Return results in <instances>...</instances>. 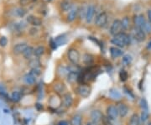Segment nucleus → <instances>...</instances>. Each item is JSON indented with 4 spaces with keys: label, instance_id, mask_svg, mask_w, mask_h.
<instances>
[{
    "label": "nucleus",
    "instance_id": "1",
    "mask_svg": "<svg viewBox=\"0 0 151 125\" xmlns=\"http://www.w3.org/2000/svg\"><path fill=\"white\" fill-rule=\"evenodd\" d=\"M111 43L115 45L116 47L124 48L125 46L129 45L130 38H129L128 35L122 32V33H119V34L113 36V38L111 40Z\"/></svg>",
    "mask_w": 151,
    "mask_h": 125
},
{
    "label": "nucleus",
    "instance_id": "2",
    "mask_svg": "<svg viewBox=\"0 0 151 125\" xmlns=\"http://www.w3.org/2000/svg\"><path fill=\"white\" fill-rule=\"evenodd\" d=\"M67 57H68V60H69L72 64H74V65H76V66L80 62V53H79V51H78L77 50H76V49H74V48H71L70 50H68Z\"/></svg>",
    "mask_w": 151,
    "mask_h": 125
},
{
    "label": "nucleus",
    "instance_id": "3",
    "mask_svg": "<svg viewBox=\"0 0 151 125\" xmlns=\"http://www.w3.org/2000/svg\"><path fill=\"white\" fill-rule=\"evenodd\" d=\"M123 26H122V22L119 19H116L113 21V23L112 24L111 28H110V34L112 36H116L119 33H122L123 30Z\"/></svg>",
    "mask_w": 151,
    "mask_h": 125
},
{
    "label": "nucleus",
    "instance_id": "4",
    "mask_svg": "<svg viewBox=\"0 0 151 125\" xmlns=\"http://www.w3.org/2000/svg\"><path fill=\"white\" fill-rule=\"evenodd\" d=\"M76 92H77V94L81 96V98H87L89 97L90 93H91V88L90 87L87 86V85H85V84H81V85H79L77 89H76Z\"/></svg>",
    "mask_w": 151,
    "mask_h": 125
},
{
    "label": "nucleus",
    "instance_id": "5",
    "mask_svg": "<svg viewBox=\"0 0 151 125\" xmlns=\"http://www.w3.org/2000/svg\"><path fill=\"white\" fill-rule=\"evenodd\" d=\"M106 113L107 117L111 120H115L118 117V108L115 105H109L106 109Z\"/></svg>",
    "mask_w": 151,
    "mask_h": 125
},
{
    "label": "nucleus",
    "instance_id": "6",
    "mask_svg": "<svg viewBox=\"0 0 151 125\" xmlns=\"http://www.w3.org/2000/svg\"><path fill=\"white\" fill-rule=\"evenodd\" d=\"M107 22V15L106 13H101L95 19V25L98 27H103Z\"/></svg>",
    "mask_w": 151,
    "mask_h": 125
},
{
    "label": "nucleus",
    "instance_id": "7",
    "mask_svg": "<svg viewBox=\"0 0 151 125\" xmlns=\"http://www.w3.org/2000/svg\"><path fill=\"white\" fill-rule=\"evenodd\" d=\"M103 114L102 113L98 110V109H94L91 112V114H90V117L92 119V121L93 122H96V123H100L102 122V118H103Z\"/></svg>",
    "mask_w": 151,
    "mask_h": 125
},
{
    "label": "nucleus",
    "instance_id": "8",
    "mask_svg": "<svg viewBox=\"0 0 151 125\" xmlns=\"http://www.w3.org/2000/svg\"><path fill=\"white\" fill-rule=\"evenodd\" d=\"M145 36H145V33H144V31L142 29L135 27V29L133 30V38L137 41H139V42L143 41L145 40Z\"/></svg>",
    "mask_w": 151,
    "mask_h": 125
},
{
    "label": "nucleus",
    "instance_id": "9",
    "mask_svg": "<svg viewBox=\"0 0 151 125\" xmlns=\"http://www.w3.org/2000/svg\"><path fill=\"white\" fill-rule=\"evenodd\" d=\"M73 103V98L71 93L66 92L62 96V104L65 107H70Z\"/></svg>",
    "mask_w": 151,
    "mask_h": 125
},
{
    "label": "nucleus",
    "instance_id": "10",
    "mask_svg": "<svg viewBox=\"0 0 151 125\" xmlns=\"http://www.w3.org/2000/svg\"><path fill=\"white\" fill-rule=\"evenodd\" d=\"M118 115L122 117H124L127 116V114L128 113V107L124 103H119L118 106Z\"/></svg>",
    "mask_w": 151,
    "mask_h": 125
},
{
    "label": "nucleus",
    "instance_id": "11",
    "mask_svg": "<svg viewBox=\"0 0 151 125\" xmlns=\"http://www.w3.org/2000/svg\"><path fill=\"white\" fill-rule=\"evenodd\" d=\"M95 14V7L93 5H89L87 9V14H86V20L87 23H91Z\"/></svg>",
    "mask_w": 151,
    "mask_h": 125
},
{
    "label": "nucleus",
    "instance_id": "12",
    "mask_svg": "<svg viewBox=\"0 0 151 125\" xmlns=\"http://www.w3.org/2000/svg\"><path fill=\"white\" fill-rule=\"evenodd\" d=\"M53 89L56 93H58V94H62V93H64V92H66V86H65V84H64L63 82L59 81V82H55V83L54 84Z\"/></svg>",
    "mask_w": 151,
    "mask_h": 125
},
{
    "label": "nucleus",
    "instance_id": "13",
    "mask_svg": "<svg viewBox=\"0 0 151 125\" xmlns=\"http://www.w3.org/2000/svg\"><path fill=\"white\" fill-rule=\"evenodd\" d=\"M28 47L26 43H19L17 44L14 47V53L15 55H19V54H23L24 51L26 50V48Z\"/></svg>",
    "mask_w": 151,
    "mask_h": 125
},
{
    "label": "nucleus",
    "instance_id": "14",
    "mask_svg": "<svg viewBox=\"0 0 151 125\" xmlns=\"http://www.w3.org/2000/svg\"><path fill=\"white\" fill-rule=\"evenodd\" d=\"M26 20L29 24H30V25H32L34 26H40L42 24L41 20L39 18H37V17H35L34 15H29L27 17Z\"/></svg>",
    "mask_w": 151,
    "mask_h": 125
},
{
    "label": "nucleus",
    "instance_id": "15",
    "mask_svg": "<svg viewBox=\"0 0 151 125\" xmlns=\"http://www.w3.org/2000/svg\"><path fill=\"white\" fill-rule=\"evenodd\" d=\"M145 23H146V20L143 17V15H138L134 18V25H135L136 28L143 29Z\"/></svg>",
    "mask_w": 151,
    "mask_h": 125
},
{
    "label": "nucleus",
    "instance_id": "16",
    "mask_svg": "<svg viewBox=\"0 0 151 125\" xmlns=\"http://www.w3.org/2000/svg\"><path fill=\"white\" fill-rule=\"evenodd\" d=\"M123 51L118 48V47H116V46H113V47H111L110 48V55L113 58H118V57H120L121 55H123Z\"/></svg>",
    "mask_w": 151,
    "mask_h": 125
},
{
    "label": "nucleus",
    "instance_id": "17",
    "mask_svg": "<svg viewBox=\"0 0 151 125\" xmlns=\"http://www.w3.org/2000/svg\"><path fill=\"white\" fill-rule=\"evenodd\" d=\"M78 79V74L77 72H69L67 73L66 76V80L69 83L73 84L74 82H76V81Z\"/></svg>",
    "mask_w": 151,
    "mask_h": 125
},
{
    "label": "nucleus",
    "instance_id": "18",
    "mask_svg": "<svg viewBox=\"0 0 151 125\" xmlns=\"http://www.w3.org/2000/svg\"><path fill=\"white\" fill-rule=\"evenodd\" d=\"M77 14H78V9L71 8L69 14H68V15H67V21L68 22H73L77 18Z\"/></svg>",
    "mask_w": 151,
    "mask_h": 125
},
{
    "label": "nucleus",
    "instance_id": "19",
    "mask_svg": "<svg viewBox=\"0 0 151 125\" xmlns=\"http://www.w3.org/2000/svg\"><path fill=\"white\" fill-rule=\"evenodd\" d=\"M140 117L138 114L134 113L132 116L130 117V119H129V123L128 125H140Z\"/></svg>",
    "mask_w": 151,
    "mask_h": 125
},
{
    "label": "nucleus",
    "instance_id": "20",
    "mask_svg": "<svg viewBox=\"0 0 151 125\" xmlns=\"http://www.w3.org/2000/svg\"><path fill=\"white\" fill-rule=\"evenodd\" d=\"M34 52H35V49L31 46H28L26 48V50L24 51L23 53V55L25 59H30L32 57V55H34Z\"/></svg>",
    "mask_w": 151,
    "mask_h": 125
},
{
    "label": "nucleus",
    "instance_id": "21",
    "mask_svg": "<svg viewBox=\"0 0 151 125\" xmlns=\"http://www.w3.org/2000/svg\"><path fill=\"white\" fill-rule=\"evenodd\" d=\"M24 80H25V83H27V84H29V85H33V84H35V82H36V77L29 73V74H27V75L25 76Z\"/></svg>",
    "mask_w": 151,
    "mask_h": 125
},
{
    "label": "nucleus",
    "instance_id": "22",
    "mask_svg": "<svg viewBox=\"0 0 151 125\" xmlns=\"http://www.w3.org/2000/svg\"><path fill=\"white\" fill-rule=\"evenodd\" d=\"M82 117L80 114H76L72 117L71 120V125H81Z\"/></svg>",
    "mask_w": 151,
    "mask_h": 125
},
{
    "label": "nucleus",
    "instance_id": "23",
    "mask_svg": "<svg viewBox=\"0 0 151 125\" xmlns=\"http://www.w3.org/2000/svg\"><path fill=\"white\" fill-rule=\"evenodd\" d=\"M55 44L57 45H63L64 44L66 43V37L65 35L58 36V37L55 38Z\"/></svg>",
    "mask_w": 151,
    "mask_h": 125
},
{
    "label": "nucleus",
    "instance_id": "24",
    "mask_svg": "<svg viewBox=\"0 0 151 125\" xmlns=\"http://www.w3.org/2000/svg\"><path fill=\"white\" fill-rule=\"evenodd\" d=\"M29 66L31 68H37L40 66V61H39L38 58H34V59H30V61H29Z\"/></svg>",
    "mask_w": 151,
    "mask_h": 125
},
{
    "label": "nucleus",
    "instance_id": "25",
    "mask_svg": "<svg viewBox=\"0 0 151 125\" xmlns=\"http://www.w3.org/2000/svg\"><path fill=\"white\" fill-rule=\"evenodd\" d=\"M61 7L63 11H68V10H71L72 5L69 1H63L61 3Z\"/></svg>",
    "mask_w": 151,
    "mask_h": 125
},
{
    "label": "nucleus",
    "instance_id": "26",
    "mask_svg": "<svg viewBox=\"0 0 151 125\" xmlns=\"http://www.w3.org/2000/svg\"><path fill=\"white\" fill-rule=\"evenodd\" d=\"M83 61L87 65H91L93 61V56L91 54H85L83 55Z\"/></svg>",
    "mask_w": 151,
    "mask_h": 125
},
{
    "label": "nucleus",
    "instance_id": "27",
    "mask_svg": "<svg viewBox=\"0 0 151 125\" xmlns=\"http://www.w3.org/2000/svg\"><path fill=\"white\" fill-rule=\"evenodd\" d=\"M44 51H45V49H44V46H39L36 49H35L34 55H36V57H40L44 53Z\"/></svg>",
    "mask_w": 151,
    "mask_h": 125
},
{
    "label": "nucleus",
    "instance_id": "28",
    "mask_svg": "<svg viewBox=\"0 0 151 125\" xmlns=\"http://www.w3.org/2000/svg\"><path fill=\"white\" fill-rule=\"evenodd\" d=\"M21 98H22V95H21V93H20L19 92H18V91L14 92L12 93V95H11V98H12V100H13L14 102H15L20 101Z\"/></svg>",
    "mask_w": 151,
    "mask_h": 125
},
{
    "label": "nucleus",
    "instance_id": "29",
    "mask_svg": "<svg viewBox=\"0 0 151 125\" xmlns=\"http://www.w3.org/2000/svg\"><path fill=\"white\" fill-rule=\"evenodd\" d=\"M25 14H26V11L23 8H17V9H15V11H14V14L20 18L24 17L25 15Z\"/></svg>",
    "mask_w": 151,
    "mask_h": 125
},
{
    "label": "nucleus",
    "instance_id": "30",
    "mask_svg": "<svg viewBox=\"0 0 151 125\" xmlns=\"http://www.w3.org/2000/svg\"><path fill=\"white\" fill-rule=\"evenodd\" d=\"M140 121L142 122V123H145L147 120H148V118H149V113H148V111H146V110H142V112H141V114H140Z\"/></svg>",
    "mask_w": 151,
    "mask_h": 125
},
{
    "label": "nucleus",
    "instance_id": "31",
    "mask_svg": "<svg viewBox=\"0 0 151 125\" xmlns=\"http://www.w3.org/2000/svg\"><path fill=\"white\" fill-rule=\"evenodd\" d=\"M128 72L124 71V70H122L121 72H119V78L121 81H125L128 80Z\"/></svg>",
    "mask_w": 151,
    "mask_h": 125
},
{
    "label": "nucleus",
    "instance_id": "32",
    "mask_svg": "<svg viewBox=\"0 0 151 125\" xmlns=\"http://www.w3.org/2000/svg\"><path fill=\"white\" fill-rule=\"evenodd\" d=\"M122 22V26L124 29H128L129 28V19L128 17H125L124 18H123V20L121 21Z\"/></svg>",
    "mask_w": 151,
    "mask_h": 125
},
{
    "label": "nucleus",
    "instance_id": "33",
    "mask_svg": "<svg viewBox=\"0 0 151 125\" xmlns=\"http://www.w3.org/2000/svg\"><path fill=\"white\" fill-rule=\"evenodd\" d=\"M78 14L81 18H86V14H87V9H85V7H81L78 9Z\"/></svg>",
    "mask_w": 151,
    "mask_h": 125
},
{
    "label": "nucleus",
    "instance_id": "34",
    "mask_svg": "<svg viewBox=\"0 0 151 125\" xmlns=\"http://www.w3.org/2000/svg\"><path fill=\"white\" fill-rule=\"evenodd\" d=\"M132 61V57H131V55H125L123 57V63L126 65V66H128V65H129L130 63Z\"/></svg>",
    "mask_w": 151,
    "mask_h": 125
},
{
    "label": "nucleus",
    "instance_id": "35",
    "mask_svg": "<svg viewBox=\"0 0 151 125\" xmlns=\"http://www.w3.org/2000/svg\"><path fill=\"white\" fill-rule=\"evenodd\" d=\"M143 30L144 33H151V23L150 22H146L143 27Z\"/></svg>",
    "mask_w": 151,
    "mask_h": 125
},
{
    "label": "nucleus",
    "instance_id": "36",
    "mask_svg": "<svg viewBox=\"0 0 151 125\" xmlns=\"http://www.w3.org/2000/svg\"><path fill=\"white\" fill-rule=\"evenodd\" d=\"M8 44V40H7V38L5 37V36H2L1 38H0V46H2V47H4V46H6Z\"/></svg>",
    "mask_w": 151,
    "mask_h": 125
},
{
    "label": "nucleus",
    "instance_id": "37",
    "mask_svg": "<svg viewBox=\"0 0 151 125\" xmlns=\"http://www.w3.org/2000/svg\"><path fill=\"white\" fill-rule=\"evenodd\" d=\"M40 72H40V67H37V68H32L31 69V72H30V74H32L35 77H37V76H39L40 74Z\"/></svg>",
    "mask_w": 151,
    "mask_h": 125
},
{
    "label": "nucleus",
    "instance_id": "38",
    "mask_svg": "<svg viewBox=\"0 0 151 125\" xmlns=\"http://www.w3.org/2000/svg\"><path fill=\"white\" fill-rule=\"evenodd\" d=\"M140 105H141V107H142L143 110H148V103H147V102H146V100L144 98L141 99V101H140Z\"/></svg>",
    "mask_w": 151,
    "mask_h": 125
},
{
    "label": "nucleus",
    "instance_id": "39",
    "mask_svg": "<svg viewBox=\"0 0 151 125\" xmlns=\"http://www.w3.org/2000/svg\"><path fill=\"white\" fill-rule=\"evenodd\" d=\"M102 122V125H113L111 119H109L107 117H103Z\"/></svg>",
    "mask_w": 151,
    "mask_h": 125
},
{
    "label": "nucleus",
    "instance_id": "40",
    "mask_svg": "<svg viewBox=\"0 0 151 125\" xmlns=\"http://www.w3.org/2000/svg\"><path fill=\"white\" fill-rule=\"evenodd\" d=\"M57 125H69V124H68V122L66 121V120H61V121L58 123V124Z\"/></svg>",
    "mask_w": 151,
    "mask_h": 125
},
{
    "label": "nucleus",
    "instance_id": "41",
    "mask_svg": "<svg viewBox=\"0 0 151 125\" xmlns=\"http://www.w3.org/2000/svg\"><path fill=\"white\" fill-rule=\"evenodd\" d=\"M37 29L36 28H33V29H30V31H29V33H30V35H36V33H37Z\"/></svg>",
    "mask_w": 151,
    "mask_h": 125
},
{
    "label": "nucleus",
    "instance_id": "42",
    "mask_svg": "<svg viewBox=\"0 0 151 125\" xmlns=\"http://www.w3.org/2000/svg\"><path fill=\"white\" fill-rule=\"evenodd\" d=\"M29 0H20V3L21 5H27L29 3Z\"/></svg>",
    "mask_w": 151,
    "mask_h": 125
},
{
    "label": "nucleus",
    "instance_id": "43",
    "mask_svg": "<svg viewBox=\"0 0 151 125\" xmlns=\"http://www.w3.org/2000/svg\"><path fill=\"white\" fill-rule=\"evenodd\" d=\"M86 125H100L99 123H96V122H93V121H90Z\"/></svg>",
    "mask_w": 151,
    "mask_h": 125
},
{
    "label": "nucleus",
    "instance_id": "44",
    "mask_svg": "<svg viewBox=\"0 0 151 125\" xmlns=\"http://www.w3.org/2000/svg\"><path fill=\"white\" fill-rule=\"evenodd\" d=\"M148 18H149V21L151 23V9L148 11Z\"/></svg>",
    "mask_w": 151,
    "mask_h": 125
},
{
    "label": "nucleus",
    "instance_id": "45",
    "mask_svg": "<svg viewBox=\"0 0 151 125\" xmlns=\"http://www.w3.org/2000/svg\"><path fill=\"white\" fill-rule=\"evenodd\" d=\"M147 49L148 50H151V40L147 44Z\"/></svg>",
    "mask_w": 151,
    "mask_h": 125
},
{
    "label": "nucleus",
    "instance_id": "46",
    "mask_svg": "<svg viewBox=\"0 0 151 125\" xmlns=\"http://www.w3.org/2000/svg\"><path fill=\"white\" fill-rule=\"evenodd\" d=\"M148 125H151V122H150V124H148Z\"/></svg>",
    "mask_w": 151,
    "mask_h": 125
},
{
    "label": "nucleus",
    "instance_id": "47",
    "mask_svg": "<svg viewBox=\"0 0 151 125\" xmlns=\"http://www.w3.org/2000/svg\"><path fill=\"white\" fill-rule=\"evenodd\" d=\"M33 1H35V0H33Z\"/></svg>",
    "mask_w": 151,
    "mask_h": 125
}]
</instances>
